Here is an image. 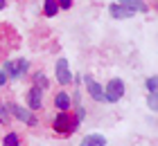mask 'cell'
<instances>
[{
  "instance_id": "cell-4",
  "label": "cell",
  "mask_w": 158,
  "mask_h": 146,
  "mask_svg": "<svg viewBox=\"0 0 158 146\" xmlns=\"http://www.w3.org/2000/svg\"><path fill=\"white\" fill-rule=\"evenodd\" d=\"M124 92H127V83L122 81L120 77H113L104 85V101L106 104H118V101L124 97Z\"/></svg>"
},
{
  "instance_id": "cell-18",
  "label": "cell",
  "mask_w": 158,
  "mask_h": 146,
  "mask_svg": "<svg viewBox=\"0 0 158 146\" xmlns=\"http://www.w3.org/2000/svg\"><path fill=\"white\" fill-rule=\"evenodd\" d=\"M81 99H84V90L75 88L73 94H70V101H73V106H81Z\"/></svg>"
},
{
  "instance_id": "cell-23",
  "label": "cell",
  "mask_w": 158,
  "mask_h": 146,
  "mask_svg": "<svg viewBox=\"0 0 158 146\" xmlns=\"http://www.w3.org/2000/svg\"><path fill=\"white\" fill-rule=\"evenodd\" d=\"M5 7H7V0H0V11H2Z\"/></svg>"
},
{
  "instance_id": "cell-11",
  "label": "cell",
  "mask_w": 158,
  "mask_h": 146,
  "mask_svg": "<svg viewBox=\"0 0 158 146\" xmlns=\"http://www.w3.org/2000/svg\"><path fill=\"white\" fill-rule=\"evenodd\" d=\"M79 146H106V137L99 133H90L79 142Z\"/></svg>"
},
{
  "instance_id": "cell-21",
  "label": "cell",
  "mask_w": 158,
  "mask_h": 146,
  "mask_svg": "<svg viewBox=\"0 0 158 146\" xmlns=\"http://www.w3.org/2000/svg\"><path fill=\"white\" fill-rule=\"evenodd\" d=\"M7 81H9V77H7V72H5L2 68H0V88H5Z\"/></svg>"
},
{
  "instance_id": "cell-17",
  "label": "cell",
  "mask_w": 158,
  "mask_h": 146,
  "mask_svg": "<svg viewBox=\"0 0 158 146\" xmlns=\"http://www.w3.org/2000/svg\"><path fill=\"white\" fill-rule=\"evenodd\" d=\"M147 106L152 112L158 110V92H147Z\"/></svg>"
},
{
  "instance_id": "cell-6",
  "label": "cell",
  "mask_w": 158,
  "mask_h": 146,
  "mask_svg": "<svg viewBox=\"0 0 158 146\" xmlns=\"http://www.w3.org/2000/svg\"><path fill=\"white\" fill-rule=\"evenodd\" d=\"M81 83L86 88V94L93 99V101H97V104H104V85L97 81L93 74H84L81 77Z\"/></svg>"
},
{
  "instance_id": "cell-3",
  "label": "cell",
  "mask_w": 158,
  "mask_h": 146,
  "mask_svg": "<svg viewBox=\"0 0 158 146\" xmlns=\"http://www.w3.org/2000/svg\"><path fill=\"white\" fill-rule=\"evenodd\" d=\"M2 70L7 72V77H9L11 81H20V79H25L27 74H30L32 63H30V58L18 56L16 61H5L2 63Z\"/></svg>"
},
{
  "instance_id": "cell-14",
  "label": "cell",
  "mask_w": 158,
  "mask_h": 146,
  "mask_svg": "<svg viewBox=\"0 0 158 146\" xmlns=\"http://www.w3.org/2000/svg\"><path fill=\"white\" fill-rule=\"evenodd\" d=\"M2 146H23V140L16 130H9L5 137H2Z\"/></svg>"
},
{
  "instance_id": "cell-16",
  "label": "cell",
  "mask_w": 158,
  "mask_h": 146,
  "mask_svg": "<svg viewBox=\"0 0 158 146\" xmlns=\"http://www.w3.org/2000/svg\"><path fill=\"white\" fill-rule=\"evenodd\" d=\"M11 121L9 110H7V101H0V126H7Z\"/></svg>"
},
{
  "instance_id": "cell-5",
  "label": "cell",
  "mask_w": 158,
  "mask_h": 146,
  "mask_svg": "<svg viewBox=\"0 0 158 146\" xmlns=\"http://www.w3.org/2000/svg\"><path fill=\"white\" fill-rule=\"evenodd\" d=\"M54 79L61 88H66L73 83V70H70V61L66 56H59L54 63Z\"/></svg>"
},
{
  "instance_id": "cell-2",
  "label": "cell",
  "mask_w": 158,
  "mask_h": 146,
  "mask_svg": "<svg viewBox=\"0 0 158 146\" xmlns=\"http://www.w3.org/2000/svg\"><path fill=\"white\" fill-rule=\"evenodd\" d=\"M7 110H9V117L11 119H16L20 124H25V126H32V128H36L39 126V115L36 112H32L27 106L23 104H16V101H7Z\"/></svg>"
},
{
  "instance_id": "cell-13",
  "label": "cell",
  "mask_w": 158,
  "mask_h": 146,
  "mask_svg": "<svg viewBox=\"0 0 158 146\" xmlns=\"http://www.w3.org/2000/svg\"><path fill=\"white\" fill-rule=\"evenodd\" d=\"M59 5H56V0H43V16L45 18H54L56 14H59Z\"/></svg>"
},
{
  "instance_id": "cell-20",
  "label": "cell",
  "mask_w": 158,
  "mask_h": 146,
  "mask_svg": "<svg viewBox=\"0 0 158 146\" xmlns=\"http://www.w3.org/2000/svg\"><path fill=\"white\" fill-rule=\"evenodd\" d=\"M56 5H59V9L70 11V9H73V5H75V0H56Z\"/></svg>"
},
{
  "instance_id": "cell-1",
  "label": "cell",
  "mask_w": 158,
  "mask_h": 146,
  "mask_svg": "<svg viewBox=\"0 0 158 146\" xmlns=\"http://www.w3.org/2000/svg\"><path fill=\"white\" fill-rule=\"evenodd\" d=\"M77 128H79V124L75 121V117L70 110H56V115L52 117V130L61 137H68V135L77 133Z\"/></svg>"
},
{
  "instance_id": "cell-7",
  "label": "cell",
  "mask_w": 158,
  "mask_h": 146,
  "mask_svg": "<svg viewBox=\"0 0 158 146\" xmlns=\"http://www.w3.org/2000/svg\"><path fill=\"white\" fill-rule=\"evenodd\" d=\"M43 94H45V90H41V88L36 85H30L25 92V106L30 108L32 112H39L43 108Z\"/></svg>"
},
{
  "instance_id": "cell-12",
  "label": "cell",
  "mask_w": 158,
  "mask_h": 146,
  "mask_svg": "<svg viewBox=\"0 0 158 146\" xmlns=\"http://www.w3.org/2000/svg\"><path fill=\"white\" fill-rule=\"evenodd\" d=\"M32 85L41 88V90H48V88H50V79H48V74H45L43 70H34V74H32Z\"/></svg>"
},
{
  "instance_id": "cell-15",
  "label": "cell",
  "mask_w": 158,
  "mask_h": 146,
  "mask_svg": "<svg viewBox=\"0 0 158 146\" xmlns=\"http://www.w3.org/2000/svg\"><path fill=\"white\" fill-rule=\"evenodd\" d=\"M70 112H73L75 121L79 124V126H81V121L86 119V115H88V110H86V106H84V104H81V106H73V110H70Z\"/></svg>"
},
{
  "instance_id": "cell-10",
  "label": "cell",
  "mask_w": 158,
  "mask_h": 146,
  "mask_svg": "<svg viewBox=\"0 0 158 146\" xmlns=\"http://www.w3.org/2000/svg\"><path fill=\"white\" fill-rule=\"evenodd\" d=\"M109 16H111L113 20H129V18H133L135 14L129 11V9H124V7L118 5V2H111V5H109Z\"/></svg>"
},
{
  "instance_id": "cell-22",
  "label": "cell",
  "mask_w": 158,
  "mask_h": 146,
  "mask_svg": "<svg viewBox=\"0 0 158 146\" xmlns=\"http://www.w3.org/2000/svg\"><path fill=\"white\" fill-rule=\"evenodd\" d=\"M81 77H84V74H73V83L79 85V83H81Z\"/></svg>"
},
{
  "instance_id": "cell-19",
  "label": "cell",
  "mask_w": 158,
  "mask_h": 146,
  "mask_svg": "<svg viewBox=\"0 0 158 146\" xmlns=\"http://www.w3.org/2000/svg\"><path fill=\"white\" fill-rule=\"evenodd\" d=\"M145 88H147V92H158V90H156V77H154V74L145 79Z\"/></svg>"
},
{
  "instance_id": "cell-8",
  "label": "cell",
  "mask_w": 158,
  "mask_h": 146,
  "mask_svg": "<svg viewBox=\"0 0 158 146\" xmlns=\"http://www.w3.org/2000/svg\"><path fill=\"white\" fill-rule=\"evenodd\" d=\"M113 2H118V5H122L124 9H129V11H133V14H149V7L145 0H113Z\"/></svg>"
},
{
  "instance_id": "cell-9",
  "label": "cell",
  "mask_w": 158,
  "mask_h": 146,
  "mask_svg": "<svg viewBox=\"0 0 158 146\" xmlns=\"http://www.w3.org/2000/svg\"><path fill=\"white\" fill-rule=\"evenodd\" d=\"M52 106H54V110H73L70 92H68V90H59V92L52 97Z\"/></svg>"
}]
</instances>
